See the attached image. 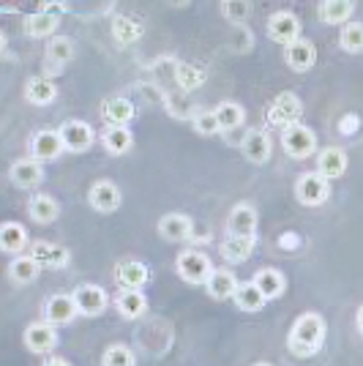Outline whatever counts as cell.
Returning <instances> with one entry per match:
<instances>
[{"label":"cell","instance_id":"6da1fadb","mask_svg":"<svg viewBox=\"0 0 363 366\" xmlns=\"http://www.w3.org/2000/svg\"><path fill=\"white\" fill-rule=\"evenodd\" d=\"M325 336H328L325 317L319 312H303L289 325L287 350L295 358H314L325 345Z\"/></svg>","mask_w":363,"mask_h":366},{"label":"cell","instance_id":"7a4b0ae2","mask_svg":"<svg viewBox=\"0 0 363 366\" xmlns=\"http://www.w3.org/2000/svg\"><path fill=\"white\" fill-rule=\"evenodd\" d=\"M175 274L186 285H202L205 287L208 276L213 274V259L199 249H183L175 257Z\"/></svg>","mask_w":363,"mask_h":366},{"label":"cell","instance_id":"3957f363","mask_svg":"<svg viewBox=\"0 0 363 366\" xmlns=\"http://www.w3.org/2000/svg\"><path fill=\"white\" fill-rule=\"evenodd\" d=\"M292 194H295V199L301 202L303 208H319V205H325L333 194L331 181L322 178L317 169H314V172H303V175H298L295 186H292Z\"/></svg>","mask_w":363,"mask_h":366},{"label":"cell","instance_id":"277c9868","mask_svg":"<svg viewBox=\"0 0 363 366\" xmlns=\"http://www.w3.org/2000/svg\"><path fill=\"white\" fill-rule=\"evenodd\" d=\"M282 148L287 153L289 159H295V162H306V159H312L317 151V134H314V129H309L306 123H295V126H289L282 132Z\"/></svg>","mask_w":363,"mask_h":366},{"label":"cell","instance_id":"5b68a950","mask_svg":"<svg viewBox=\"0 0 363 366\" xmlns=\"http://www.w3.org/2000/svg\"><path fill=\"white\" fill-rule=\"evenodd\" d=\"M66 6L61 3H41L39 6V11H33V14L25 16V33L31 36V39H55L58 36V28H61V14Z\"/></svg>","mask_w":363,"mask_h":366},{"label":"cell","instance_id":"8992f818","mask_svg":"<svg viewBox=\"0 0 363 366\" xmlns=\"http://www.w3.org/2000/svg\"><path fill=\"white\" fill-rule=\"evenodd\" d=\"M71 295H74V304H76V312H79V317H101L106 309H109V292L101 287V285H93V282H88V285H76L74 290H71Z\"/></svg>","mask_w":363,"mask_h":366},{"label":"cell","instance_id":"52a82bcc","mask_svg":"<svg viewBox=\"0 0 363 366\" xmlns=\"http://www.w3.org/2000/svg\"><path fill=\"white\" fill-rule=\"evenodd\" d=\"M301 115H303V104L295 93H287V91L279 93L271 104H268V123L279 126L282 132L289 129V126H295V123H303Z\"/></svg>","mask_w":363,"mask_h":366},{"label":"cell","instance_id":"ba28073f","mask_svg":"<svg viewBox=\"0 0 363 366\" xmlns=\"http://www.w3.org/2000/svg\"><path fill=\"white\" fill-rule=\"evenodd\" d=\"M22 345L33 355H52V350L58 347V328L49 325L46 320L28 322L22 331Z\"/></svg>","mask_w":363,"mask_h":366},{"label":"cell","instance_id":"9c48e42d","mask_svg":"<svg viewBox=\"0 0 363 366\" xmlns=\"http://www.w3.org/2000/svg\"><path fill=\"white\" fill-rule=\"evenodd\" d=\"M61 132V139L66 145V153H88L96 142V132L88 121H79V118H71V121H63L58 126Z\"/></svg>","mask_w":363,"mask_h":366},{"label":"cell","instance_id":"30bf717a","mask_svg":"<svg viewBox=\"0 0 363 366\" xmlns=\"http://www.w3.org/2000/svg\"><path fill=\"white\" fill-rule=\"evenodd\" d=\"M112 279L121 290H145V285L151 282V268L142 259H118Z\"/></svg>","mask_w":363,"mask_h":366},{"label":"cell","instance_id":"8fae6325","mask_svg":"<svg viewBox=\"0 0 363 366\" xmlns=\"http://www.w3.org/2000/svg\"><path fill=\"white\" fill-rule=\"evenodd\" d=\"M268 39L276 41V44L287 46L292 41H298L303 39V28H301V19L298 14H292V11H273L268 16Z\"/></svg>","mask_w":363,"mask_h":366},{"label":"cell","instance_id":"7c38bea8","mask_svg":"<svg viewBox=\"0 0 363 366\" xmlns=\"http://www.w3.org/2000/svg\"><path fill=\"white\" fill-rule=\"evenodd\" d=\"M88 205H91L96 214H115V211H121L123 194L121 189H118V183L109 181V178L96 181L88 189Z\"/></svg>","mask_w":363,"mask_h":366},{"label":"cell","instance_id":"4fadbf2b","mask_svg":"<svg viewBox=\"0 0 363 366\" xmlns=\"http://www.w3.org/2000/svg\"><path fill=\"white\" fill-rule=\"evenodd\" d=\"M257 227H259V216H257V208L252 202L232 205V211L227 216V235L257 241Z\"/></svg>","mask_w":363,"mask_h":366},{"label":"cell","instance_id":"5bb4252c","mask_svg":"<svg viewBox=\"0 0 363 366\" xmlns=\"http://www.w3.org/2000/svg\"><path fill=\"white\" fill-rule=\"evenodd\" d=\"M31 156L41 164H49V162H58L63 153H66V145L61 139V132L58 129H41L31 137Z\"/></svg>","mask_w":363,"mask_h":366},{"label":"cell","instance_id":"9a60e30c","mask_svg":"<svg viewBox=\"0 0 363 366\" xmlns=\"http://www.w3.org/2000/svg\"><path fill=\"white\" fill-rule=\"evenodd\" d=\"M79 317L74 304V295L71 292H55L44 301V320L55 328L61 325H71V322Z\"/></svg>","mask_w":363,"mask_h":366},{"label":"cell","instance_id":"2e32d148","mask_svg":"<svg viewBox=\"0 0 363 366\" xmlns=\"http://www.w3.org/2000/svg\"><path fill=\"white\" fill-rule=\"evenodd\" d=\"M156 232L169 241V244H183V241H192V232H194V222L192 216L186 214H164L156 224Z\"/></svg>","mask_w":363,"mask_h":366},{"label":"cell","instance_id":"e0dca14e","mask_svg":"<svg viewBox=\"0 0 363 366\" xmlns=\"http://www.w3.org/2000/svg\"><path fill=\"white\" fill-rule=\"evenodd\" d=\"M22 96H25V102L33 104V107H49V104H55V102H58V85H55V79H52V76L36 74L25 82Z\"/></svg>","mask_w":363,"mask_h":366},{"label":"cell","instance_id":"ac0fdd59","mask_svg":"<svg viewBox=\"0 0 363 366\" xmlns=\"http://www.w3.org/2000/svg\"><path fill=\"white\" fill-rule=\"evenodd\" d=\"M44 164L41 162H36L33 156L28 159H16L14 164L9 167V178L14 183L16 189H36V186H41L44 183Z\"/></svg>","mask_w":363,"mask_h":366},{"label":"cell","instance_id":"d6986e66","mask_svg":"<svg viewBox=\"0 0 363 366\" xmlns=\"http://www.w3.org/2000/svg\"><path fill=\"white\" fill-rule=\"evenodd\" d=\"M284 63H287L292 71L306 74V71H312L314 63H317V46L303 36V39H298V41H292V44L284 46Z\"/></svg>","mask_w":363,"mask_h":366},{"label":"cell","instance_id":"ffe728a7","mask_svg":"<svg viewBox=\"0 0 363 366\" xmlns=\"http://www.w3.org/2000/svg\"><path fill=\"white\" fill-rule=\"evenodd\" d=\"M112 306L123 320H139L148 315V295L145 290H118L112 298Z\"/></svg>","mask_w":363,"mask_h":366},{"label":"cell","instance_id":"44dd1931","mask_svg":"<svg viewBox=\"0 0 363 366\" xmlns=\"http://www.w3.org/2000/svg\"><path fill=\"white\" fill-rule=\"evenodd\" d=\"M243 156L252 162V164H265L273 153V139L265 129H252L246 132V137L241 142Z\"/></svg>","mask_w":363,"mask_h":366},{"label":"cell","instance_id":"7402d4cb","mask_svg":"<svg viewBox=\"0 0 363 366\" xmlns=\"http://www.w3.org/2000/svg\"><path fill=\"white\" fill-rule=\"evenodd\" d=\"M31 244V235H28V227L22 222H3L0 224V249L11 257H19L25 254V249Z\"/></svg>","mask_w":363,"mask_h":366},{"label":"cell","instance_id":"603a6c76","mask_svg":"<svg viewBox=\"0 0 363 366\" xmlns=\"http://www.w3.org/2000/svg\"><path fill=\"white\" fill-rule=\"evenodd\" d=\"M238 287H241V279L232 274L229 268H213V274L205 282V290L216 301H232Z\"/></svg>","mask_w":363,"mask_h":366},{"label":"cell","instance_id":"cb8c5ba5","mask_svg":"<svg viewBox=\"0 0 363 366\" xmlns=\"http://www.w3.org/2000/svg\"><path fill=\"white\" fill-rule=\"evenodd\" d=\"M101 118L106 126H131V121L136 118L134 102L126 96H109L101 104Z\"/></svg>","mask_w":363,"mask_h":366},{"label":"cell","instance_id":"d4e9b609","mask_svg":"<svg viewBox=\"0 0 363 366\" xmlns=\"http://www.w3.org/2000/svg\"><path fill=\"white\" fill-rule=\"evenodd\" d=\"M349 167V156L342 148H336V145H331V148H322V151L317 153V172L322 175V178H328V181H339L344 172H347Z\"/></svg>","mask_w":363,"mask_h":366},{"label":"cell","instance_id":"484cf974","mask_svg":"<svg viewBox=\"0 0 363 366\" xmlns=\"http://www.w3.org/2000/svg\"><path fill=\"white\" fill-rule=\"evenodd\" d=\"M31 254L39 259V265H41L44 271H63V268H69V262H71V252H69V249H63V246H58V244H46V241L33 244Z\"/></svg>","mask_w":363,"mask_h":366},{"label":"cell","instance_id":"4316f807","mask_svg":"<svg viewBox=\"0 0 363 366\" xmlns=\"http://www.w3.org/2000/svg\"><path fill=\"white\" fill-rule=\"evenodd\" d=\"M28 216H31L36 224H55L58 222V216H61V202L52 197V194H44V192H39V194H33L28 199Z\"/></svg>","mask_w":363,"mask_h":366},{"label":"cell","instance_id":"83f0119b","mask_svg":"<svg viewBox=\"0 0 363 366\" xmlns=\"http://www.w3.org/2000/svg\"><path fill=\"white\" fill-rule=\"evenodd\" d=\"M317 16L325 25L344 28L355 16V3L352 0H322V3H317Z\"/></svg>","mask_w":363,"mask_h":366},{"label":"cell","instance_id":"f1b7e54d","mask_svg":"<svg viewBox=\"0 0 363 366\" xmlns=\"http://www.w3.org/2000/svg\"><path fill=\"white\" fill-rule=\"evenodd\" d=\"M252 282L257 285L259 292H262L268 301H276V298H282V295L287 292V276L282 274L279 268H273V265L259 268L257 274L252 276Z\"/></svg>","mask_w":363,"mask_h":366},{"label":"cell","instance_id":"f546056e","mask_svg":"<svg viewBox=\"0 0 363 366\" xmlns=\"http://www.w3.org/2000/svg\"><path fill=\"white\" fill-rule=\"evenodd\" d=\"M44 61L55 69V71H63L69 63L74 61V41L69 36L58 33L55 39H49L44 46Z\"/></svg>","mask_w":363,"mask_h":366},{"label":"cell","instance_id":"4dcf8cb0","mask_svg":"<svg viewBox=\"0 0 363 366\" xmlns=\"http://www.w3.org/2000/svg\"><path fill=\"white\" fill-rule=\"evenodd\" d=\"M101 145L109 156H126L134 151V132L129 126H106L101 134Z\"/></svg>","mask_w":363,"mask_h":366},{"label":"cell","instance_id":"1f68e13d","mask_svg":"<svg viewBox=\"0 0 363 366\" xmlns=\"http://www.w3.org/2000/svg\"><path fill=\"white\" fill-rule=\"evenodd\" d=\"M41 265H39V259L33 257V254H19L9 262V279L14 282V285H33L39 276H41Z\"/></svg>","mask_w":363,"mask_h":366},{"label":"cell","instance_id":"d6a6232c","mask_svg":"<svg viewBox=\"0 0 363 366\" xmlns=\"http://www.w3.org/2000/svg\"><path fill=\"white\" fill-rule=\"evenodd\" d=\"M232 304L238 306L241 312H246V315H257V312H262L268 306V298L259 292V287L254 282H241V287L235 292Z\"/></svg>","mask_w":363,"mask_h":366},{"label":"cell","instance_id":"836d02e7","mask_svg":"<svg viewBox=\"0 0 363 366\" xmlns=\"http://www.w3.org/2000/svg\"><path fill=\"white\" fill-rule=\"evenodd\" d=\"M254 246L257 241H252V238H235V235H227L222 246H219V252H222V257L232 262V265H241L246 259L252 257V252H254Z\"/></svg>","mask_w":363,"mask_h":366},{"label":"cell","instance_id":"e575fe53","mask_svg":"<svg viewBox=\"0 0 363 366\" xmlns=\"http://www.w3.org/2000/svg\"><path fill=\"white\" fill-rule=\"evenodd\" d=\"M213 112H216V118H219L222 132H235V129H241L243 123H246V109H243V104H238V102H222Z\"/></svg>","mask_w":363,"mask_h":366},{"label":"cell","instance_id":"d590c367","mask_svg":"<svg viewBox=\"0 0 363 366\" xmlns=\"http://www.w3.org/2000/svg\"><path fill=\"white\" fill-rule=\"evenodd\" d=\"M339 46L349 55H361L363 52V22L352 19L344 28H339Z\"/></svg>","mask_w":363,"mask_h":366},{"label":"cell","instance_id":"8d00e7d4","mask_svg":"<svg viewBox=\"0 0 363 366\" xmlns=\"http://www.w3.org/2000/svg\"><path fill=\"white\" fill-rule=\"evenodd\" d=\"M101 366H136V352L134 347L115 342L101 352Z\"/></svg>","mask_w":363,"mask_h":366},{"label":"cell","instance_id":"74e56055","mask_svg":"<svg viewBox=\"0 0 363 366\" xmlns=\"http://www.w3.org/2000/svg\"><path fill=\"white\" fill-rule=\"evenodd\" d=\"M192 129L197 132L199 137H216V134L222 132L219 118H216L213 109H199V112H194V115H192Z\"/></svg>","mask_w":363,"mask_h":366},{"label":"cell","instance_id":"f35d334b","mask_svg":"<svg viewBox=\"0 0 363 366\" xmlns=\"http://www.w3.org/2000/svg\"><path fill=\"white\" fill-rule=\"evenodd\" d=\"M112 36H115L121 44H131V41H136V39L142 36V25L134 22V19H129V16H115V22H112Z\"/></svg>","mask_w":363,"mask_h":366},{"label":"cell","instance_id":"ab89813d","mask_svg":"<svg viewBox=\"0 0 363 366\" xmlns=\"http://www.w3.org/2000/svg\"><path fill=\"white\" fill-rule=\"evenodd\" d=\"M219 11L224 14V19H229L232 25H241L243 19L249 16L252 11V3H241V0H224L222 6H219Z\"/></svg>","mask_w":363,"mask_h":366},{"label":"cell","instance_id":"60d3db41","mask_svg":"<svg viewBox=\"0 0 363 366\" xmlns=\"http://www.w3.org/2000/svg\"><path fill=\"white\" fill-rule=\"evenodd\" d=\"M339 129H342V134H355L358 132V115H344L342 123H339Z\"/></svg>","mask_w":363,"mask_h":366},{"label":"cell","instance_id":"b9f144b4","mask_svg":"<svg viewBox=\"0 0 363 366\" xmlns=\"http://www.w3.org/2000/svg\"><path fill=\"white\" fill-rule=\"evenodd\" d=\"M298 246H301L298 232H284V235L279 238V249H298Z\"/></svg>","mask_w":363,"mask_h":366},{"label":"cell","instance_id":"7bdbcfd3","mask_svg":"<svg viewBox=\"0 0 363 366\" xmlns=\"http://www.w3.org/2000/svg\"><path fill=\"white\" fill-rule=\"evenodd\" d=\"M41 366H71V364H69L66 358H61V355H46Z\"/></svg>","mask_w":363,"mask_h":366},{"label":"cell","instance_id":"ee69618b","mask_svg":"<svg viewBox=\"0 0 363 366\" xmlns=\"http://www.w3.org/2000/svg\"><path fill=\"white\" fill-rule=\"evenodd\" d=\"M355 328H358V334L363 336V304L358 306V312H355Z\"/></svg>","mask_w":363,"mask_h":366},{"label":"cell","instance_id":"f6af8a7d","mask_svg":"<svg viewBox=\"0 0 363 366\" xmlns=\"http://www.w3.org/2000/svg\"><path fill=\"white\" fill-rule=\"evenodd\" d=\"M252 366H273V364H268V361H257V364H252Z\"/></svg>","mask_w":363,"mask_h":366}]
</instances>
